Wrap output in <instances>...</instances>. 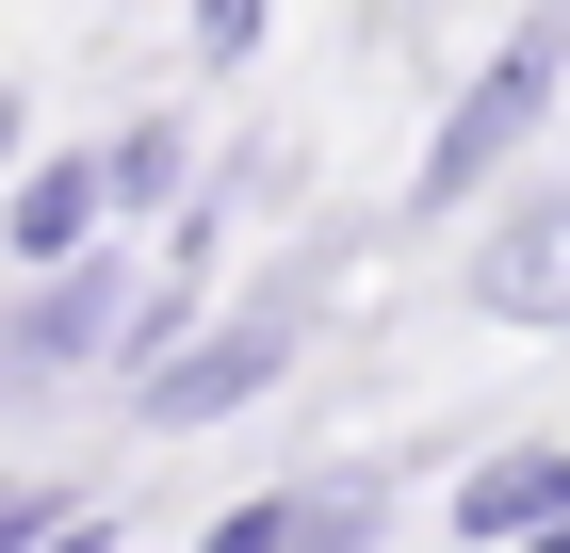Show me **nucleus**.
I'll return each mask as SVG.
<instances>
[{
	"label": "nucleus",
	"instance_id": "1",
	"mask_svg": "<svg viewBox=\"0 0 570 553\" xmlns=\"http://www.w3.org/2000/svg\"><path fill=\"white\" fill-rule=\"evenodd\" d=\"M554 82H570V0H538L522 33L489 49L473 82H456V115H440V147H424V179H407V213H473L489 179L538 147V115H554Z\"/></svg>",
	"mask_w": 570,
	"mask_h": 553
},
{
	"label": "nucleus",
	"instance_id": "8",
	"mask_svg": "<svg viewBox=\"0 0 570 553\" xmlns=\"http://www.w3.org/2000/svg\"><path fill=\"white\" fill-rule=\"evenodd\" d=\"M262 17H277V0H196V49H213V66H245V49H262Z\"/></svg>",
	"mask_w": 570,
	"mask_h": 553
},
{
	"label": "nucleus",
	"instance_id": "10",
	"mask_svg": "<svg viewBox=\"0 0 570 553\" xmlns=\"http://www.w3.org/2000/svg\"><path fill=\"white\" fill-rule=\"evenodd\" d=\"M49 553H98V521H66V537H49Z\"/></svg>",
	"mask_w": 570,
	"mask_h": 553
},
{
	"label": "nucleus",
	"instance_id": "12",
	"mask_svg": "<svg viewBox=\"0 0 570 553\" xmlns=\"http://www.w3.org/2000/svg\"><path fill=\"white\" fill-rule=\"evenodd\" d=\"M522 553H570V537H522Z\"/></svg>",
	"mask_w": 570,
	"mask_h": 553
},
{
	"label": "nucleus",
	"instance_id": "7",
	"mask_svg": "<svg viewBox=\"0 0 570 553\" xmlns=\"http://www.w3.org/2000/svg\"><path fill=\"white\" fill-rule=\"evenodd\" d=\"M98 164H115V213H164L179 196V130H131V147H98Z\"/></svg>",
	"mask_w": 570,
	"mask_h": 553
},
{
	"label": "nucleus",
	"instance_id": "6",
	"mask_svg": "<svg viewBox=\"0 0 570 553\" xmlns=\"http://www.w3.org/2000/svg\"><path fill=\"white\" fill-rule=\"evenodd\" d=\"M115 326H131L115 260H66V277H49V294L0 326V375H66V358H82V342H115Z\"/></svg>",
	"mask_w": 570,
	"mask_h": 553
},
{
	"label": "nucleus",
	"instance_id": "11",
	"mask_svg": "<svg viewBox=\"0 0 570 553\" xmlns=\"http://www.w3.org/2000/svg\"><path fill=\"white\" fill-rule=\"evenodd\" d=\"M0 179H17V115H0Z\"/></svg>",
	"mask_w": 570,
	"mask_h": 553
},
{
	"label": "nucleus",
	"instance_id": "5",
	"mask_svg": "<svg viewBox=\"0 0 570 553\" xmlns=\"http://www.w3.org/2000/svg\"><path fill=\"white\" fill-rule=\"evenodd\" d=\"M522 537H570V440H522L456 488V553H522Z\"/></svg>",
	"mask_w": 570,
	"mask_h": 553
},
{
	"label": "nucleus",
	"instance_id": "3",
	"mask_svg": "<svg viewBox=\"0 0 570 553\" xmlns=\"http://www.w3.org/2000/svg\"><path fill=\"white\" fill-rule=\"evenodd\" d=\"M473 309H505V326H570V196H505V228L473 245Z\"/></svg>",
	"mask_w": 570,
	"mask_h": 553
},
{
	"label": "nucleus",
	"instance_id": "4",
	"mask_svg": "<svg viewBox=\"0 0 570 553\" xmlns=\"http://www.w3.org/2000/svg\"><path fill=\"white\" fill-rule=\"evenodd\" d=\"M98 228H115V164H82V147H66V164H33L17 196H0V245L33 260V277L98 260Z\"/></svg>",
	"mask_w": 570,
	"mask_h": 553
},
{
	"label": "nucleus",
	"instance_id": "9",
	"mask_svg": "<svg viewBox=\"0 0 570 553\" xmlns=\"http://www.w3.org/2000/svg\"><path fill=\"white\" fill-rule=\"evenodd\" d=\"M66 537V505H49V488H0V553H49Z\"/></svg>",
	"mask_w": 570,
	"mask_h": 553
},
{
	"label": "nucleus",
	"instance_id": "2",
	"mask_svg": "<svg viewBox=\"0 0 570 553\" xmlns=\"http://www.w3.org/2000/svg\"><path fill=\"white\" fill-rule=\"evenodd\" d=\"M277 358H294V294H262V309H228V326H196L164 375L131 391V407H147L164 440H179V424H228V407H262V391H277Z\"/></svg>",
	"mask_w": 570,
	"mask_h": 553
}]
</instances>
